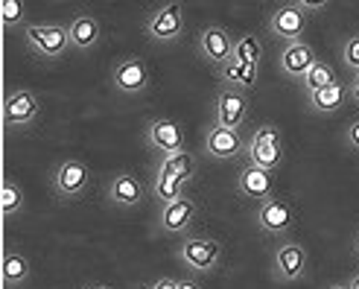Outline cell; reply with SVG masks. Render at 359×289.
I'll return each instance as SVG.
<instances>
[{"mask_svg": "<svg viewBox=\"0 0 359 289\" xmlns=\"http://www.w3.org/2000/svg\"><path fill=\"white\" fill-rule=\"evenodd\" d=\"M245 164L275 173L283 164V140L275 126H260L245 140Z\"/></svg>", "mask_w": 359, "mask_h": 289, "instance_id": "1", "label": "cell"}, {"mask_svg": "<svg viewBox=\"0 0 359 289\" xmlns=\"http://www.w3.org/2000/svg\"><path fill=\"white\" fill-rule=\"evenodd\" d=\"M178 260L196 275H210L222 263V246L210 237H187L178 246Z\"/></svg>", "mask_w": 359, "mask_h": 289, "instance_id": "2", "label": "cell"}, {"mask_svg": "<svg viewBox=\"0 0 359 289\" xmlns=\"http://www.w3.org/2000/svg\"><path fill=\"white\" fill-rule=\"evenodd\" d=\"M24 35L32 53H39L44 59H62L70 50V32L62 24H29Z\"/></svg>", "mask_w": 359, "mask_h": 289, "instance_id": "3", "label": "cell"}, {"mask_svg": "<svg viewBox=\"0 0 359 289\" xmlns=\"http://www.w3.org/2000/svg\"><path fill=\"white\" fill-rule=\"evenodd\" d=\"M255 220H257L263 234L286 240V234H290L295 225V208L286 196H272V199H266V202H260Z\"/></svg>", "mask_w": 359, "mask_h": 289, "instance_id": "4", "label": "cell"}, {"mask_svg": "<svg viewBox=\"0 0 359 289\" xmlns=\"http://www.w3.org/2000/svg\"><path fill=\"white\" fill-rule=\"evenodd\" d=\"M41 102L29 88H15L4 100V129L15 132V129H29V126L39 120Z\"/></svg>", "mask_w": 359, "mask_h": 289, "instance_id": "5", "label": "cell"}, {"mask_svg": "<svg viewBox=\"0 0 359 289\" xmlns=\"http://www.w3.org/2000/svg\"><path fill=\"white\" fill-rule=\"evenodd\" d=\"M307 263H310L307 248L295 240H283L272 255V278L278 283H295L307 272Z\"/></svg>", "mask_w": 359, "mask_h": 289, "instance_id": "6", "label": "cell"}, {"mask_svg": "<svg viewBox=\"0 0 359 289\" xmlns=\"http://www.w3.org/2000/svg\"><path fill=\"white\" fill-rule=\"evenodd\" d=\"M88 184H91V170H88V164L79 158L62 161L59 170L53 173V190H56V196L65 199V202L79 199L88 190Z\"/></svg>", "mask_w": 359, "mask_h": 289, "instance_id": "7", "label": "cell"}, {"mask_svg": "<svg viewBox=\"0 0 359 289\" xmlns=\"http://www.w3.org/2000/svg\"><path fill=\"white\" fill-rule=\"evenodd\" d=\"M245 120H248V97L243 91H234V88L222 85L217 94V108H213V126L240 132Z\"/></svg>", "mask_w": 359, "mask_h": 289, "instance_id": "8", "label": "cell"}, {"mask_svg": "<svg viewBox=\"0 0 359 289\" xmlns=\"http://www.w3.org/2000/svg\"><path fill=\"white\" fill-rule=\"evenodd\" d=\"M147 35L155 44H172V41H178L184 35V6L182 4L161 6L147 21Z\"/></svg>", "mask_w": 359, "mask_h": 289, "instance_id": "9", "label": "cell"}, {"mask_svg": "<svg viewBox=\"0 0 359 289\" xmlns=\"http://www.w3.org/2000/svg\"><path fill=\"white\" fill-rule=\"evenodd\" d=\"M234 44H237V39L225 27H219V24L205 27L199 32V41H196V47H199V56L213 62L217 67H225L231 59H234Z\"/></svg>", "mask_w": 359, "mask_h": 289, "instance_id": "10", "label": "cell"}, {"mask_svg": "<svg viewBox=\"0 0 359 289\" xmlns=\"http://www.w3.org/2000/svg\"><path fill=\"white\" fill-rule=\"evenodd\" d=\"M111 82L120 94H143L149 88V67L137 56H126L111 67Z\"/></svg>", "mask_w": 359, "mask_h": 289, "instance_id": "11", "label": "cell"}, {"mask_svg": "<svg viewBox=\"0 0 359 289\" xmlns=\"http://www.w3.org/2000/svg\"><path fill=\"white\" fill-rule=\"evenodd\" d=\"M147 143L155 149V152H164L167 155H175V152H184V129L178 120H170V117H158L147 126Z\"/></svg>", "mask_w": 359, "mask_h": 289, "instance_id": "12", "label": "cell"}, {"mask_svg": "<svg viewBox=\"0 0 359 289\" xmlns=\"http://www.w3.org/2000/svg\"><path fill=\"white\" fill-rule=\"evenodd\" d=\"M304 29H307V15H304L295 4H283V6H278L272 15H269V32L278 35L283 44L304 41L301 39Z\"/></svg>", "mask_w": 359, "mask_h": 289, "instance_id": "13", "label": "cell"}, {"mask_svg": "<svg viewBox=\"0 0 359 289\" xmlns=\"http://www.w3.org/2000/svg\"><path fill=\"white\" fill-rule=\"evenodd\" d=\"M105 196H109V202L120 210H132L137 208L143 199H147V187H143V182L137 175L132 173H117L111 182H109V190H105Z\"/></svg>", "mask_w": 359, "mask_h": 289, "instance_id": "14", "label": "cell"}, {"mask_svg": "<svg viewBox=\"0 0 359 289\" xmlns=\"http://www.w3.org/2000/svg\"><path fill=\"white\" fill-rule=\"evenodd\" d=\"M307 100V112L310 114H318V117H330L336 112H342V108L351 102V88L345 82H333L327 88H321V91H313V94H304Z\"/></svg>", "mask_w": 359, "mask_h": 289, "instance_id": "15", "label": "cell"}, {"mask_svg": "<svg viewBox=\"0 0 359 289\" xmlns=\"http://www.w3.org/2000/svg\"><path fill=\"white\" fill-rule=\"evenodd\" d=\"M196 213H199V205H196V199H190V196L175 199L170 205H161V216H158L161 231L164 234H184L196 222Z\"/></svg>", "mask_w": 359, "mask_h": 289, "instance_id": "16", "label": "cell"}, {"mask_svg": "<svg viewBox=\"0 0 359 289\" xmlns=\"http://www.w3.org/2000/svg\"><path fill=\"white\" fill-rule=\"evenodd\" d=\"M272 190H275V173L251 167V164H245L237 173V193L243 199H257V202H266V199L275 196Z\"/></svg>", "mask_w": 359, "mask_h": 289, "instance_id": "17", "label": "cell"}, {"mask_svg": "<svg viewBox=\"0 0 359 289\" xmlns=\"http://www.w3.org/2000/svg\"><path fill=\"white\" fill-rule=\"evenodd\" d=\"M316 50L307 41H292V44H283L280 50V70L283 76H290L295 82H301L304 76L310 74V67L316 65Z\"/></svg>", "mask_w": 359, "mask_h": 289, "instance_id": "18", "label": "cell"}, {"mask_svg": "<svg viewBox=\"0 0 359 289\" xmlns=\"http://www.w3.org/2000/svg\"><path fill=\"white\" fill-rule=\"evenodd\" d=\"M205 152L217 161H231L237 155H245V140L240 137V132L222 129V126H210L205 135Z\"/></svg>", "mask_w": 359, "mask_h": 289, "instance_id": "19", "label": "cell"}, {"mask_svg": "<svg viewBox=\"0 0 359 289\" xmlns=\"http://www.w3.org/2000/svg\"><path fill=\"white\" fill-rule=\"evenodd\" d=\"M67 32H70V47H76V50H91L102 39V27L97 21V15H91V12H79L74 21L67 24Z\"/></svg>", "mask_w": 359, "mask_h": 289, "instance_id": "20", "label": "cell"}, {"mask_svg": "<svg viewBox=\"0 0 359 289\" xmlns=\"http://www.w3.org/2000/svg\"><path fill=\"white\" fill-rule=\"evenodd\" d=\"M219 76L225 82V88H234V91H248L255 88L257 76H260V65H243L237 59H231L225 67H219Z\"/></svg>", "mask_w": 359, "mask_h": 289, "instance_id": "21", "label": "cell"}, {"mask_svg": "<svg viewBox=\"0 0 359 289\" xmlns=\"http://www.w3.org/2000/svg\"><path fill=\"white\" fill-rule=\"evenodd\" d=\"M32 275V269H29V260L21 255V251H6L4 255V263H0V278H4V286L15 289V286H24Z\"/></svg>", "mask_w": 359, "mask_h": 289, "instance_id": "22", "label": "cell"}, {"mask_svg": "<svg viewBox=\"0 0 359 289\" xmlns=\"http://www.w3.org/2000/svg\"><path fill=\"white\" fill-rule=\"evenodd\" d=\"M193 173H196V155L193 152H175V155H167L164 161L158 164V173L155 175H170V178H184L190 184L193 182Z\"/></svg>", "mask_w": 359, "mask_h": 289, "instance_id": "23", "label": "cell"}, {"mask_svg": "<svg viewBox=\"0 0 359 289\" xmlns=\"http://www.w3.org/2000/svg\"><path fill=\"white\" fill-rule=\"evenodd\" d=\"M27 205V196L21 190V184L15 182V178H4V184H0V213H4V220H12L24 210Z\"/></svg>", "mask_w": 359, "mask_h": 289, "instance_id": "24", "label": "cell"}, {"mask_svg": "<svg viewBox=\"0 0 359 289\" xmlns=\"http://www.w3.org/2000/svg\"><path fill=\"white\" fill-rule=\"evenodd\" d=\"M336 82V70L330 62L325 59H318L313 67H310V74L301 79V88H304V94H313V91H321V88H327Z\"/></svg>", "mask_w": 359, "mask_h": 289, "instance_id": "25", "label": "cell"}, {"mask_svg": "<svg viewBox=\"0 0 359 289\" xmlns=\"http://www.w3.org/2000/svg\"><path fill=\"white\" fill-rule=\"evenodd\" d=\"M184 187L187 182L184 178H170V175H155V184H152V193L161 199V205H170L175 199L184 196Z\"/></svg>", "mask_w": 359, "mask_h": 289, "instance_id": "26", "label": "cell"}, {"mask_svg": "<svg viewBox=\"0 0 359 289\" xmlns=\"http://www.w3.org/2000/svg\"><path fill=\"white\" fill-rule=\"evenodd\" d=\"M234 59L243 65H260L263 59V44L257 35H240L237 44H234Z\"/></svg>", "mask_w": 359, "mask_h": 289, "instance_id": "27", "label": "cell"}, {"mask_svg": "<svg viewBox=\"0 0 359 289\" xmlns=\"http://www.w3.org/2000/svg\"><path fill=\"white\" fill-rule=\"evenodd\" d=\"M24 21H27V12H24L21 0H4V4H0V24L6 29L24 27Z\"/></svg>", "mask_w": 359, "mask_h": 289, "instance_id": "28", "label": "cell"}, {"mask_svg": "<svg viewBox=\"0 0 359 289\" xmlns=\"http://www.w3.org/2000/svg\"><path fill=\"white\" fill-rule=\"evenodd\" d=\"M342 62H345L348 70L359 74V32H353L351 39H345V44H342Z\"/></svg>", "mask_w": 359, "mask_h": 289, "instance_id": "29", "label": "cell"}, {"mask_svg": "<svg viewBox=\"0 0 359 289\" xmlns=\"http://www.w3.org/2000/svg\"><path fill=\"white\" fill-rule=\"evenodd\" d=\"M342 140H345V147H348L351 152H356V155H359V117L348 123V129L342 132Z\"/></svg>", "mask_w": 359, "mask_h": 289, "instance_id": "30", "label": "cell"}, {"mask_svg": "<svg viewBox=\"0 0 359 289\" xmlns=\"http://www.w3.org/2000/svg\"><path fill=\"white\" fill-rule=\"evenodd\" d=\"M295 6L304 12V15H318L327 9V0H295Z\"/></svg>", "mask_w": 359, "mask_h": 289, "instance_id": "31", "label": "cell"}, {"mask_svg": "<svg viewBox=\"0 0 359 289\" xmlns=\"http://www.w3.org/2000/svg\"><path fill=\"white\" fill-rule=\"evenodd\" d=\"M147 289H178V281H175V278H158V281L149 283Z\"/></svg>", "mask_w": 359, "mask_h": 289, "instance_id": "32", "label": "cell"}, {"mask_svg": "<svg viewBox=\"0 0 359 289\" xmlns=\"http://www.w3.org/2000/svg\"><path fill=\"white\" fill-rule=\"evenodd\" d=\"M348 88H351V102L359 105V74H353V82Z\"/></svg>", "mask_w": 359, "mask_h": 289, "instance_id": "33", "label": "cell"}, {"mask_svg": "<svg viewBox=\"0 0 359 289\" xmlns=\"http://www.w3.org/2000/svg\"><path fill=\"white\" fill-rule=\"evenodd\" d=\"M178 289H202V283L193 278H184V281H178Z\"/></svg>", "mask_w": 359, "mask_h": 289, "instance_id": "34", "label": "cell"}, {"mask_svg": "<svg viewBox=\"0 0 359 289\" xmlns=\"http://www.w3.org/2000/svg\"><path fill=\"white\" fill-rule=\"evenodd\" d=\"M348 286H351V289H359V269H356V272H353V278L348 281Z\"/></svg>", "mask_w": 359, "mask_h": 289, "instance_id": "35", "label": "cell"}, {"mask_svg": "<svg viewBox=\"0 0 359 289\" xmlns=\"http://www.w3.org/2000/svg\"><path fill=\"white\" fill-rule=\"evenodd\" d=\"M85 289H111V286H105V283H91V286H85Z\"/></svg>", "mask_w": 359, "mask_h": 289, "instance_id": "36", "label": "cell"}, {"mask_svg": "<svg viewBox=\"0 0 359 289\" xmlns=\"http://www.w3.org/2000/svg\"><path fill=\"white\" fill-rule=\"evenodd\" d=\"M327 289H351L348 283H333V286H327Z\"/></svg>", "mask_w": 359, "mask_h": 289, "instance_id": "37", "label": "cell"}, {"mask_svg": "<svg viewBox=\"0 0 359 289\" xmlns=\"http://www.w3.org/2000/svg\"><path fill=\"white\" fill-rule=\"evenodd\" d=\"M356 251H359V240H356Z\"/></svg>", "mask_w": 359, "mask_h": 289, "instance_id": "38", "label": "cell"}]
</instances>
